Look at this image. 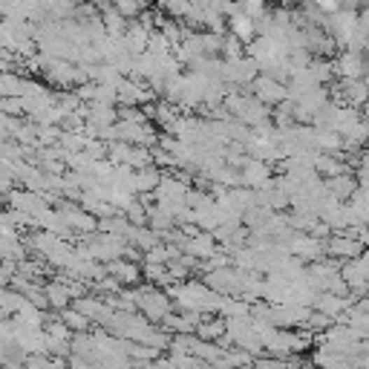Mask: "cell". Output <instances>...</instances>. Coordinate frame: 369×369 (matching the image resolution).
<instances>
[]
</instances>
